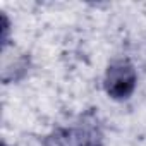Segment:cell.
<instances>
[{
  "mask_svg": "<svg viewBox=\"0 0 146 146\" xmlns=\"http://www.w3.org/2000/svg\"><path fill=\"white\" fill-rule=\"evenodd\" d=\"M137 84V72L134 65L125 60L119 58L108 64L103 78V90L108 95V98L122 102L132 96Z\"/></svg>",
  "mask_w": 146,
  "mask_h": 146,
  "instance_id": "cell-1",
  "label": "cell"
},
{
  "mask_svg": "<svg viewBox=\"0 0 146 146\" xmlns=\"http://www.w3.org/2000/svg\"><path fill=\"white\" fill-rule=\"evenodd\" d=\"M2 146H7V143H2Z\"/></svg>",
  "mask_w": 146,
  "mask_h": 146,
  "instance_id": "cell-4",
  "label": "cell"
},
{
  "mask_svg": "<svg viewBox=\"0 0 146 146\" xmlns=\"http://www.w3.org/2000/svg\"><path fill=\"white\" fill-rule=\"evenodd\" d=\"M0 19H2V26H0L2 28V38H0V41H2V48L5 50L9 41H11V21H9L5 12L0 14Z\"/></svg>",
  "mask_w": 146,
  "mask_h": 146,
  "instance_id": "cell-3",
  "label": "cell"
},
{
  "mask_svg": "<svg viewBox=\"0 0 146 146\" xmlns=\"http://www.w3.org/2000/svg\"><path fill=\"white\" fill-rule=\"evenodd\" d=\"M70 134L76 146H103L102 131L93 112H88L83 117V122L78 125V129L70 131Z\"/></svg>",
  "mask_w": 146,
  "mask_h": 146,
  "instance_id": "cell-2",
  "label": "cell"
}]
</instances>
